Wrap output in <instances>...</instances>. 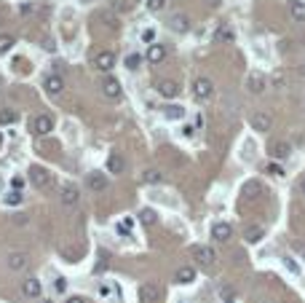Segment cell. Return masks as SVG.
<instances>
[{
  "label": "cell",
  "instance_id": "9c48e42d",
  "mask_svg": "<svg viewBox=\"0 0 305 303\" xmlns=\"http://www.w3.org/2000/svg\"><path fill=\"white\" fill-rule=\"evenodd\" d=\"M249 123H252V129H254V131H270L273 118H270V113H265V110H257V113H252Z\"/></svg>",
  "mask_w": 305,
  "mask_h": 303
},
{
  "label": "cell",
  "instance_id": "c3c4849f",
  "mask_svg": "<svg viewBox=\"0 0 305 303\" xmlns=\"http://www.w3.org/2000/svg\"><path fill=\"white\" fill-rule=\"evenodd\" d=\"M206 3H209V5H220L222 0H206Z\"/></svg>",
  "mask_w": 305,
  "mask_h": 303
},
{
  "label": "cell",
  "instance_id": "484cf974",
  "mask_svg": "<svg viewBox=\"0 0 305 303\" xmlns=\"http://www.w3.org/2000/svg\"><path fill=\"white\" fill-rule=\"evenodd\" d=\"M139 220H142V226H155V220H158V215H155V209H150V207H145V209H139Z\"/></svg>",
  "mask_w": 305,
  "mask_h": 303
},
{
  "label": "cell",
  "instance_id": "d6a6232c",
  "mask_svg": "<svg viewBox=\"0 0 305 303\" xmlns=\"http://www.w3.org/2000/svg\"><path fill=\"white\" fill-rule=\"evenodd\" d=\"M22 201H24L22 190H11V193L5 196V207H16V204H22Z\"/></svg>",
  "mask_w": 305,
  "mask_h": 303
},
{
  "label": "cell",
  "instance_id": "60d3db41",
  "mask_svg": "<svg viewBox=\"0 0 305 303\" xmlns=\"http://www.w3.org/2000/svg\"><path fill=\"white\" fill-rule=\"evenodd\" d=\"M14 223H16V226H27V215H24V212L14 215Z\"/></svg>",
  "mask_w": 305,
  "mask_h": 303
},
{
  "label": "cell",
  "instance_id": "f1b7e54d",
  "mask_svg": "<svg viewBox=\"0 0 305 303\" xmlns=\"http://www.w3.org/2000/svg\"><path fill=\"white\" fill-rule=\"evenodd\" d=\"M123 64H126V70H139V64H142V57L139 54H126V59H123Z\"/></svg>",
  "mask_w": 305,
  "mask_h": 303
},
{
  "label": "cell",
  "instance_id": "7c38bea8",
  "mask_svg": "<svg viewBox=\"0 0 305 303\" xmlns=\"http://www.w3.org/2000/svg\"><path fill=\"white\" fill-rule=\"evenodd\" d=\"M94 64L99 72H110L112 67H115V54L112 51H99V54L94 57Z\"/></svg>",
  "mask_w": 305,
  "mask_h": 303
},
{
  "label": "cell",
  "instance_id": "277c9868",
  "mask_svg": "<svg viewBox=\"0 0 305 303\" xmlns=\"http://www.w3.org/2000/svg\"><path fill=\"white\" fill-rule=\"evenodd\" d=\"M32 131H35L38 137L51 134V131H54V118H51V116H46V113L35 116V118H32Z\"/></svg>",
  "mask_w": 305,
  "mask_h": 303
},
{
  "label": "cell",
  "instance_id": "9a60e30c",
  "mask_svg": "<svg viewBox=\"0 0 305 303\" xmlns=\"http://www.w3.org/2000/svg\"><path fill=\"white\" fill-rule=\"evenodd\" d=\"M158 287L152 285V282H145L142 287H139V303H155L158 301Z\"/></svg>",
  "mask_w": 305,
  "mask_h": 303
},
{
  "label": "cell",
  "instance_id": "b9f144b4",
  "mask_svg": "<svg viewBox=\"0 0 305 303\" xmlns=\"http://www.w3.org/2000/svg\"><path fill=\"white\" fill-rule=\"evenodd\" d=\"M152 38H155V32H152V30H145L142 32V41L145 43H152Z\"/></svg>",
  "mask_w": 305,
  "mask_h": 303
},
{
  "label": "cell",
  "instance_id": "836d02e7",
  "mask_svg": "<svg viewBox=\"0 0 305 303\" xmlns=\"http://www.w3.org/2000/svg\"><path fill=\"white\" fill-rule=\"evenodd\" d=\"M131 228H134V220H131V217H126L123 223H118V228H115V231L121 234V236H131Z\"/></svg>",
  "mask_w": 305,
  "mask_h": 303
},
{
  "label": "cell",
  "instance_id": "5bb4252c",
  "mask_svg": "<svg viewBox=\"0 0 305 303\" xmlns=\"http://www.w3.org/2000/svg\"><path fill=\"white\" fill-rule=\"evenodd\" d=\"M41 293H43V285L35 279V276H30V279L22 282V295L24 298H41Z\"/></svg>",
  "mask_w": 305,
  "mask_h": 303
},
{
  "label": "cell",
  "instance_id": "4dcf8cb0",
  "mask_svg": "<svg viewBox=\"0 0 305 303\" xmlns=\"http://www.w3.org/2000/svg\"><path fill=\"white\" fill-rule=\"evenodd\" d=\"M233 298H236V290L228 287V285H222L220 287V303H233Z\"/></svg>",
  "mask_w": 305,
  "mask_h": 303
},
{
  "label": "cell",
  "instance_id": "681fc988",
  "mask_svg": "<svg viewBox=\"0 0 305 303\" xmlns=\"http://www.w3.org/2000/svg\"><path fill=\"white\" fill-rule=\"evenodd\" d=\"M300 190H303V196H305V177H303V182H300Z\"/></svg>",
  "mask_w": 305,
  "mask_h": 303
},
{
  "label": "cell",
  "instance_id": "3957f363",
  "mask_svg": "<svg viewBox=\"0 0 305 303\" xmlns=\"http://www.w3.org/2000/svg\"><path fill=\"white\" fill-rule=\"evenodd\" d=\"M193 258L201 263L203 268H211V266H214V260H217V255H214V249L206 247V244H196L193 247Z\"/></svg>",
  "mask_w": 305,
  "mask_h": 303
},
{
  "label": "cell",
  "instance_id": "e575fe53",
  "mask_svg": "<svg viewBox=\"0 0 305 303\" xmlns=\"http://www.w3.org/2000/svg\"><path fill=\"white\" fill-rule=\"evenodd\" d=\"M5 123H16V113L14 110H0V126H5Z\"/></svg>",
  "mask_w": 305,
  "mask_h": 303
},
{
  "label": "cell",
  "instance_id": "8992f818",
  "mask_svg": "<svg viewBox=\"0 0 305 303\" xmlns=\"http://www.w3.org/2000/svg\"><path fill=\"white\" fill-rule=\"evenodd\" d=\"M5 266H8L11 271H24V268L30 266V255L22 252V249H16V252H8V258H5Z\"/></svg>",
  "mask_w": 305,
  "mask_h": 303
},
{
  "label": "cell",
  "instance_id": "8fae6325",
  "mask_svg": "<svg viewBox=\"0 0 305 303\" xmlns=\"http://www.w3.org/2000/svg\"><path fill=\"white\" fill-rule=\"evenodd\" d=\"M86 182H89V188L94 190V193H102V190H107V188H110L107 175H102V172H91L89 177H86Z\"/></svg>",
  "mask_w": 305,
  "mask_h": 303
},
{
  "label": "cell",
  "instance_id": "f546056e",
  "mask_svg": "<svg viewBox=\"0 0 305 303\" xmlns=\"http://www.w3.org/2000/svg\"><path fill=\"white\" fill-rule=\"evenodd\" d=\"M217 41H222V43H233V41H236V32L230 30V27H220V30H217Z\"/></svg>",
  "mask_w": 305,
  "mask_h": 303
},
{
  "label": "cell",
  "instance_id": "603a6c76",
  "mask_svg": "<svg viewBox=\"0 0 305 303\" xmlns=\"http://www.w3.org/2000/svg\"><path fill=\"white\" fill-rule=\"evenodd\" d=\"M163 118H169V121H182L185 108H180V105H166V108H163Z\"/></svg>",
  "mask_w": 305,
  "mask_h": 303
},
{
  "label": "cell",
  "instance_id": "d590c367",
  "mask_svg": "<svg viewBox=\"0 0 305 303\" xmlns=\"http://www.w3.org/2000/svg\"><path fill=\"white\" fill-rule=\"evenodd\" d=\"M270 86H273V89H284V86H287L284 72H273V75H270Z\"/></svg>",
  "mask_w": 305,
  "mask_h": 303
},
{
  "label": "cell",
  "instance_id": "ffe728a7",
  "mask_svg": "<svg viewBox=\"0 0 305 303\" xmlns=\"http://www.w3.org/2000/svg\"><path fill=\"white\" fill-rule=\"evenodd\" d=\"M244 239H247L249 244H260L265 239V228L262 226H249L247 231H244Z\"/></svg>",
  "mask_w": 305,
  "mask_h": 303
},
{
  "label": "cell",
  "instance_id": "d4e9b609",
  "mask_svg": "<svg viewBox=\"0 0 305 303\" xmlns=\"http://www.w3.org/2000/svg\"><path fill=\"white\" fill-rule=\"evenodd\" d=\"M161 180H163V175L158 172V169H145V172H142V182H145V185H158Z\"/></svg>",
  "mask_w": 305,
  "mask_h": 303
},
{
  "label": "cell",
  "instance_id": "f907efd6",
  "mask_svg": "<svg viewBox=\"0 0 305 303\" xmlns=\"http://www.w3.org/2000/svg\"><path fill=\"white\" fill-rule=\"evenodd\" d=\"M0 145H3V134H0Z\"/></svg>",
  "mask_w": 305,
  "mask_h": 303
},
{
  "label": "cell",
  "instance_id": "cb8c5ba5",
  "mask_svg": "<svg viewBox=\"0 0 305 303\" xmlns=\"http://www.w3.org/2000/svg\"><path fill=\"white\" fill-rule=\"evenodd\" d=\"M289 14H292V19H295V22H305V3H303V0H292Z\"/></svg>",
  "mask_w": 305,
  "mask_h": 303
},
{
  "label": "cell",
  "instance_id": "f35d334b",
  "mask_svg": "<svg viewBox=\"0 0 305 303\" xmlns=\"http://www.w3.org/2000/svg\"><path fill=\"white\" fill-rule=\"evenodd\" d=\"M166 5V0H148V11H161Z\"/></svg>",
  "mask_w": 305,
  "mask_h": 303
},
{
  "label": "cell",
  "instance_id": "5b68a950",
  "mask_svg": "<svg viewBox=\"0 0 305 303\" xmlns=\"http://www.w3.org/2000/svg\"><path fill=\"white\" fill-rule=\"evenodd\" d=\"M102 94L107 97V100H121V81H118V78H112V75H104V81H102Z\"/></svg>",
  "mask_w": 305,
  "mask_h": 303
},
{
  "label": "cell",
  "instance_id": "d6986e66",
  "mask_svg": "<svg viewBox=\"0 0 305 303\" xmlns=\"http://www.w3.org/2000/svg\"><path fill=\"white\" fill-rule=\"evenodd\" d=\"M174 279L180 282V285H193L196 282V268L193 266H180L174 274Z\"/></svg>",
  "mask_w": 305,
  "mask_h": 303
},
{
  "label": "cell",
  "instance_id": "4fadbf2b",
  "mask_svg": "<svg viewBox=\"0 0 305 303\" xmlns=\"http://www.w3.org/2000/svg\"><path fill=\"white\" fill-rule=\"evenodd\" d=\"M230 236H233V226H230V223H222L220 220V223H214V226H211V239H214V242H222V244H225Z\"/></svg>",
  "mask_w": 305,
  "mask_h": 303
},
{
  "label": "cell",
  "instance_id": "7402d4cb",
  "mask_svg": "<svg viewBox=\"0 0 305 303\" xmlns=\"http://www.w3.org/2000/svg\"><path fill=\"white\" fill-rule=\"evenodd\" d=\"M169 24H171V30H177V32H188L190 30V19L185 14H174L169 19Z\"/></svg>",
  "mask_w": 305,
  "mask_h": 303
},
{
  "label": "cell",
  "instance_id": "ab89813d",
  "mask_svg": "<svg viewBox=\"0 0 305 303\" xmlns=\"http://www.w3.org/2000/svg\"><path fill=\"white\" fill-rule=\"evenodd\" d=\"M284 263H287V268H289L292 274H300V266H297V263L292 260V258H284Z\"/></svg>",
  "mask_w": 305,
  "mask_h": 303
},
{
  "label": "cell",
  "instance_id": "6da1fadb",
  "mask_svg": "<svg viewBox=\"0 0 305 303\" xmlns=\"http://www.w3.org/2000/svg\"><path fill=\"white\" fill-rule=\"evenodd\" d=\"M193 97L198 102H206L214 97V83H211V78L206 75H198L196 81H193Z\"/></svg>",
  "mask_w": 305,
  "mask_h": 303
},
{
  "label": "cell",
  "instance_id": "83f0119b",
  "mask_svg": "<svg viewBox=\"0 0 305 303\" xmlns=\"http://www.w3.org/2000/svg\"><path fill=\"white\" fill-rule=\"evenodd\" d=\"M99 19L104 22V27H107V30H118V24H121V22L115 19V14H112V11H102V14H99Z\"/></svg>",
  "mask_w": 305,
  "mask_h": 303
},
{
  "label": "cell",
  "instance_id": "f5cc1de1",
  "mask_svg": "<svg viewBox=\"0 0 305 303\" xmlns=\"http://www.w3.org/2000/svg\"><path fill=\"white\" fill-rule=\"evenodd\" d=\"M303 258H305V252H303Z\"/></svg>",
  "mask_w": 305,
  "mask_h": 303
},
{
  "label": "cell",
  "instance_id": "1f68e13d",
  "mask_svg": "<svg viewBox=\"0 0 305 303\" xmlns=\"http://www.w3.org/2000/svg\"><path fill=\"white\" fill-rule=\"evenodd\" d=\"M14 43H16V41H14V35H5V32H3V35H0V54H8Z\"/></svg>",
  "mask_w": 305,
  "mask_h": 303
},
{
  "label": "cell",
  "instance_id": "ba28073f",
  "mask_svg": "<svg viewBox=\"0 0 305 303\" xmlns=\"http://www.w3.org/2000/svg\"><path fill=\"white\" fill-rule=\"evenodd\" d=\"M30 182L35 188H49L51 185V175H49V169H43V167H32L30 169Z\"/></svg>",
  "mask_w": 305,
  "mask_h": 303
},
{
  "label": "cell",
  "instance_id": "8d00e7d4",
  "mask_svg": "<svg viewBox=\"0 0 305 303\" xmlns=\"http://www.w3.org/2000/svg\"><path fill=\"white\" fill-rule=\"evenodd\" d=\"M268 175H273V177H284L287 172H284V167H281V164L270 161V164H268Z\"/></svg>",
  "mask_w": 305,
  "mask_h": 303
},
{
  "label": "cell",
  "instance_id": "7a4b0ae2",
  "mask_svg": "<svg viewBox=\"0 0 305 303\" xmlns=\"http://www.w3.org/2000/svg\"><path fill=\"white\" fill-rule=\"evenodd\" d=\"M244 86H247L249 94L260 97L262 91L268 89V78H265L262 72H249V75H247V81H244Z\"/></svg>",
  "mask_w": 305,
  "mask_h": 303
},
{
  "label": "cell",
  "instance_id": "e0dca14e",
  "mask_svg": "<svg viewBox=\"0 0 305 303\" xmlns=\"http://www.w3.org/2000/svg\"><path fill=\"white\" fill-rule=\"evenodd\" d=\"M163 59H166V49H163L161 43H150L148 46V62L150 64H161Z\"/></svg>",
  "mask_w": 305,
  "mask_h": 303
},
{
  "label": "cell",
  "instance_id": "7bdbcfd3",
  "mask_svg": "<svg viewBox=\"0 0 305 303\" xmlns=\"http://www.w3.org/2000/svg\"><path fill=\"white\" fill-rule=\"evenodd\" d=\"M22 185H24V180H22V177H14V180H11V188L22 190Z\"/></svg>",
  "mask_w": 305,
  "mask_h": 303
},
{
  "label": "cell",
  "instance_id": "db71d44e",
  "mask_svg": "<svg viewBox=\"0 0 305 303\" xmlns=\"http://www.w3.org/2000/svg\"><path fill=\"white\" fill-rule=\"evenodd\" d=\"M0 94H3V91H0Z\"/></svg>",
  "mask_w": 305,
  "mask_h": 303
},
{
  "label": "cell",
  "instance_id": "816d5d0a",
  "mask_svg": "<svg viewBox=\"0 0 305 303\" xmlns=\"http://www.w3.org/2000/svg\"><path fill=\"white\" fill-rule=\"evenodd\" d=\"M41 303H51V301H41Z\"/></svg>",
  "mask_w": 305,
  "mask_h": 303
},
{
  "label": "cell",
  "instance_id": "f6af8a7d",
  "mask_svg": "<svg viewBox=\"0 0 305 303\" xmlns=\"http://www.w3.org/2000/svg\"><path fill=\"white\" fill-rule=\"evenodd\" d=\"M64 303H86V298H81V295H72V298H67Z\"/></svg>",
  "mask_w": 305,
  "mask_h": 303
},
{
  "label": "cell",
  "instance_id": "4316f807",
  "mask_svg": "<svg viewBox=\"0 0 305 303\" xmlns=\"http://www.w3.org/2000/svg\"><path fill=\"white\" fill-rule=\"evenodd\" d=\"M107 260H110L107 249H99V252H97V266H94V274H102L104 268H107Z\"/></svg>",
  "mask_w": 305,
  "mask_h": 303
},
{
  "label": "cell",
  "instance_id": "52a82bcc",
  "mask_svg": "<svg viewBox=\"0 0 305 303\" xmlns=\"http://www.w3.org/2000/svg\"><path fill=\"white\" fill-rule=\"evenodd\" d=\"M78 199H81V190H78L75 182H67V185H62V193H59V201L64 204V207H75Z\"/></svg>",
  "mask_w": 305,
  "mask_h": 303
},
{
  "label": "cell",
  "instance_id": "30bf717a",
  "mask_svg": "<svg viewBox=\"0 0 305 303\" xmlns=\"http://www.w3.org/2000/svg\"><path fill=\"white\" fill-rule=\"evenodd\" d=\"M270 156H273L276 161H287L289 156H292V145L287 140H276V142H270Z\"/></svg>",
  "mask_w": 305,
  "mask_h": 303
},
{
  "label": "cell",
  "instance_id": "44dd1931",
  "mask_svg": "<svg viewBox=\"0 0 305 303\" xmlns=\"http://www.w3.org/2000/svg\"><path fill=\"white\" fill-rule=\"evenodd\" d=\"M123 169H126L123 156H121V153H110V156H107V172H112V175H121Z\"/></svg>",
  "mask_w": 305,
  "mask_h": 303
},
{
  "label": "cell",
  "instance_id": "ee69618b",
  "mask_svg": "<svg viewBox=\"0 0 305 303\" xmlns=\"http://www.w3.org/2000/svg\"><path fill=\"white\" fill-rule=\"evenodd\" d=\"M196 134V129L193 126H188V123H185V129H182V137H193Z\"/></svg>",
  "mask_w": 305,
  "mask_h": 303
},
{
  "label": "cell",
  "instance_id": "74e56055",
  "mask_svg": "<svg viewBox=\"0 0 305 303\" xmlns=\"http://www.w3.org/2000/svg\"><path fill=\"white\" fill-rule=\"evenodd\" d=\"M54 290H56V293H64V290H67V279H64V276H56V279H54Z\"/></svg>",
  "mask_w": 305,
  "mask_h": 303
},
{
  "label": "cell",
  "instance_id": "2e32d148",
  "mask_svg": "<svg viewBox=\"0 0 305 303\" xmlns=\"http://www.w3.org/2000/svg\"><path fill=\"white\" fill-rule=\"evenodd\" d=\"M43 86H46V91H49V94H62V91H64V78L62 75H56V72H54V75H49V78H46V83H43Z\"/></svg>",
  "mask_w": 305,
  "mask_h": 303
},
{
  "label": "cell",
  "instance_id": "bcb514c9",
  "mask_svg": "<svg viewBox=\"0 0 305 303\" xmlns=\"http://www.w3.org/2000/svg\"><path fill=\"white\" fill-rule=\"evenodd\" d=\"M297 75H300V78H305V64H300V67H297Z\"/></svg>",
  "mask_w": 305,
  "mask_h": 303
},
{
  "label": "cell",
  "instance_id": "7dc6e473",
  "mask_svg": "<svg viewBox=\"0 0 305 303\" xmlns=\"http://www.w3.org/2000/svg\"><path fill=\"white\" fill-rule=\"evenodd\" d=\"M3 19H5V5H0V24H3Z\"/></svg>",
  "mask_w": 305,
  "mask_h": 303
},
{
  "label": "cell",
  "instance_id": "ac0fdd59",
  "mask_svg": "<svg viewBox=\"0 0 305 303\" xmlns=\"http://www.w3.org/2000/svg\"><path fill=\"white\" fill-rule=\"evenodd\" d=\"M158 94H161L163 100H174V97L180 94V86H177L174 81H158Z\"/></svg>",
  "mask_w": 305,
  "mask_h": 303
}]
</instances>
